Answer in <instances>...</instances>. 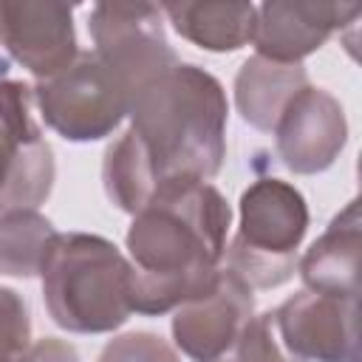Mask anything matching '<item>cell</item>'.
Returning a JSON list of instances; mask_svg holds the SVG:
<instances>
[{"instance_id": "1", "label": "cell", "mask_w": 362, "mask_h": 362, "mask_svg": "<svg viewBox=\"0 0 362 362\" xmlns=\"http://www.w3.org/2000/svg\"><path fill=\"white\" fill-rule=\"evenodd\" d=\"M229 218L212 184L187 175L161 181L127 229L133 311L167 314L206 294L221 274Z\"/></svg>"}, {"instance_id": "2", "label": "cell", "mask_w": 362, "mask_h": 362, "mask_svg": "<svg viewBox=\"0 0 362 362\" xmlns=\"http://www.w3.org/2000/svg\"><path fill=\"white\" fill-rule=\"evenodd\" d=\"M133 133L141 139L158 184L175 175L209 181L226 156V96L198 65H173L133 102Z\"/></svg>"}, {"instance_id": "3", "label": "cell", "mask_w": 362, "mask_h": 362, "mask_svg": "<svg viewBox=\"0 0 362 362\" xmlns=\"http://www.w3.org/2000/svg\"><path fill=\"white\" fill-rule=\"evenodd\" d=\"M40 274L45 308L65 331L105 334L133 314L130 260L99 235H57Z\"/></svg>"}, {"instance_id": "4", "label": "cell", "mask_w": 362, "mask_h": 362, "mask_svg": "<svg viewBox=\"0 0 362 362\" xmlns=\"http://www.w3.org/2000/svg\"><path fill=\"white\" fill-rule=\"evenodd\" d=\"M305 229L303 192L280 178H260L240 195V229L226 252V269L249 288H277L297 269Z\"/></svg>"}, {"instance_id": "5", "label": "cell", "mask_w": 362, "mask_h": 362, "mask_svg": "<svg viewBox=\"0 0 362 362\" xmlns=\"http://www.w3.org/2000/svg\"><path fill=\"white\" fill-rule=\"evenodd\" d=\"M34 102L48 127L68 141L105 139L130 113V93L93 51H82L54 79L37 82Z\"/></svg>"}, {"instance_id": "6", "label": "cell", "mask_w": 362, "mask_h": 362, "mask_svg": "<svg viewBox=\"0 0 362 362\" xmlns=\"http://www.w3.org/2000/svg\"><path fill=\"white\" fill-rule=\"evenodd\" d=\"M88 28L93 54L133 96L156 76L178 65L161 25V8L153 3H96Z\"/></svg>"}, {"instance_id": "7", "label": "cell", "mask_w": 362, "mask_h": 362, "mask_svg": "<svg viewBox=\"0 0 362 362\" xmlns=\"http://www.w3.org/2000/svg\"><path fill=\"white\" fill-rule=\"evenodd\" d=\"M34 88L0 79V212L37 209L54 187V156L31 116Z\"/></svg>"}, {"instance_id": "8", "label": "cell", "mask_w": 362, "mask_h": 362, "mask_svg": "<svg viewBox=\"0 0 362 362\" xmlns=\"http://www.w3.org/2000/svg\"><path fill=\"white\" fill-rule=\"evenodd\" d=\"M272 314L280 342L300 362H359L356 297L300 291Z\"/></svg>"}, {"instance_id": "9", "label": "cell", "mask_w": 362, "mask_h": 362, "mask_svg": "<svg viewBox=\"0 0 362 362\" xmlns=\"http://www.w3.org/2000/svg\"><path fill=\"white\" fill-rule=\"evenodd\" d=\"M0 45L40 82L54 79L79 57L74 8L65 3H0Z\"/></svg>"}, {"instance_id": "10", "label": "cell", "mask_w": 362, "mask_h": 362, "mask_svg": "<svg viewBox=\"0 0 362 362\" xmlns=\"http://www.w3.org/2000/svg\"><path fill=\"white\" fill-rule=\"evenodd\" d=\"M277 156L291 173L314 175L328 170L348 141L342 105L322 88L305 85L280 113L274 130Z\"/></svg>"}, {"instance_id": "11", "label": "cell", "mask_w": 362, "mask_h": 362, "mask_svg": "<svg viewBox=\"0 0 362 362\" xmlns=\"http://www.w3.org/2000/svg\"><path fill=\"white\" fill-rule=\"evenodd\" d=\"M252 288L229 269H221L215 286L178 305L173 317V339L192 362H218L226 356L252 320Z\"/></svg>"}, {"instance_id": "12", "label": "cell", "mask_w": 362, "mask_h": 362, "mask_svg": "<svg viewBox=\"0 0 362 362\" xmlns=\"http://www.w3.org/2000/svg\"><path fill=\"white\" fill-rule=\"evenodd\" d=\"M359 14L356 3H283L272 0L255 6L252 42L260 57L272 62L297 65L314 54L337 28L354 23Z\"/></svg>"}, {"instance_id": "13", "label": "cell", "mask_w": 362, "mask_h": 362, "mask_svg": "<svg viewBox=\"0 0 362 362\" xmlns=\"http://www.w3.org/2000/svg\"><path fill=\"white\" fill-rule=\"evenodd\" d=\"M359 252H362V221H359V204L351 201L303 255L300 277L308 286V291L356 297Z\"/></svg>"}, {"instance_id": "14", "label": "cell", "mask_w": 362, "mask_h": 362, "mask_svg": "<svg viewBox=\"0 0 362 362\" xmlns=\"http://www.w3.org/2000/svg\"><path fill=\"white\" fill-rule=\"evenodd\" d=\"M305 85H308V74L300 62L297 65L272 62L255 54L240 65L235 76V102H238L240 116L252 127L272 133L286 105Z\"/></svg>"}, {"instance_id": "15", "label": "cell", "mask_w": 362, "mask_h": 362, "mask_svg": "<svg viewBox=\"0 0 362 362\" xmlns=\"http://www.w3.org/2000/svg\"><path fill=\"white\" fill-rule=\"evenodd\" d=\"M161 11L184 40L215 54L238 51L255 34L252 3H167Z\"/></svg>"}, {"instance_id": "16", "label": "cell", "mask_w": 362, "mask_h": 362, "mask_svg": "<svg viewBox=\"0 0 362 362\" xmlns=\"http://www.w3.org/2000/svg\"><path fill=\"white\" fill-rule=\"evenodd\" d=\"M102 181H105L107 198L122 212H133V215L156 192L158 175L153 170V161L141 139L133 130H124L122 139L107 147L105 164H102Z\"/></svg>"}, {"instance_id": "17", "label": "cell", "mask_w": 362, "mask_h": 362, "mask_svg": "<svg viewBox=\"0 0 362 362\" xmlns=\"http://www.w3.org/2000/svg\"><path fill=\"white\" fill-rule=\"evenodd\" d=\"M57 229L37 209L0 212V274L34 277L42 272Z\"/></svg>"}, {"instance_id": "18", "label": "cell", "mask_w": 362, "mask_h": 362, "mask_svg": "<svg viewBox=\"0 0 362 362\" xmlns=\"http://www.w3.org/2000/svg\"><path fill=\"white\" fill-rule=\"evenodd\" d=\"M232 362H300L286 351V345L277 337L274 314L266 311L260 317H252L243 331L238 334L232 345Z\"/></svg>"}, {"instance_id": "19", "label": "cell", "mask_w": 362, "mask_h": 362, "mask_svg": "<svg viewBox=\"0 0 362 362\" xmlns=\"http://www.w3.org/2000/svg\"><path fill=\"white\" fill-rule=\"evenodd\" d=\"M96 362H181L170 342L153 331H133L110 339Z\"/></svg>"}, {"instance_id": "20", "label": "cell", "mask_w": 362, "mask_h": 362, "mask_svg": "<svg viewBox=\"0 0 362 362\" xmlns=\"http://www.w3.org/2000/svg\"><path fill=\"white\" fill-rule=\"evenodd\" d=\"M17 362H79V354L74 345H68L65 339H57V337H45V339H37L31 342L23 356Z\"/></svg>"}, {"instance_id": "21", "label": "cell", "mask_w": 362, "mask_h": 362, "mask_svg": "<svg viewBox=\"0 0 362 362\" xmlns=\"http://www.w3.org/2000/svg\"><path fill=\"white\" fill-rule=\"evenodd\" d=\"M25 348L28 345H20V342H14L8 337H0V362H17Z\"/></svg>"}, {"instance_id": "22", "label": "cell", "mask_w": 362, "mask_h": 362, "mask_svg": "<svg viewBox=\"0 0 362 362\" xmlns=\"http://www.w3.org/2000/svg\"><path fill=\"white\" fill-rule=\"evenodd\" d=\"M218 362H232V359H229V356H221V359H218Z\"/></svg>"}]
</instances>
